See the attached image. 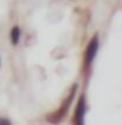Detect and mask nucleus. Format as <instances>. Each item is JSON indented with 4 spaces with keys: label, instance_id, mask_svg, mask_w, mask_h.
Listing matches in <instances>:
<instances>
[{
    "label": "nucleus",
    "instance_id": "obj_1",
    "mask_svg": "<svg viewBox=\"0 0 122 125\" xmlns=\"http://www.w3.org/2000/svg\"><path fill=\"white\" fill-rule=\"evenodd\" d=\"M75 91H76V84L73 87V90L72 93L69 94V96L67 97V99L62 103V105L60 106V109L58 110V111H55L54 114L49 115L48 117H47V119H48V122H50V123H58V122H60L65 116H66L67 111H68V109H69V106H71V103H72L73 98H74V95H75Z\"/></svg>",
    "mask_w": 122,
    "mask_h": 125
},
{
    "label": "nucleus",
    "instance_id": "obj_2",
    "mask_svg": "<svg viewBox=\"0 0 122 125\" xmlns=\"http://www.w3.org/2000/svg\"><path fill=\"white\" fill-rule=\"evenodd\" d=\"M98 50H99V39H98V35H94V38L90 40L87 50H86V64L87 65H89L93 62Z\"/></svg>",
    "mask_w": 122,
    "mask_h": 125
},
{
    "label": "nucleus",
    "instance_id": "obj_3",
    "mask_svg": "<svg viewBox=\"0 0 122 125\" xmlns=\"http://www.w3.org/2000/svg\"><path fill=\"white\" fill-rule=\"evenodd\" d=\"M85 112H86V103H85V97L81 96L80 101L78 103L76 110H75V124L82 125L85 122Z\"/></svg>",
    "mask_w": 122,
    "mask_h": 125
},
{
    "label": "nucleus",
    "instance_id": "obj_4",
    "mask_svg": "<svg viewBox=\"0 0 122 125\" xmlns=\"http://www.w3.org/2000/svg\"><path fill=\"white\" fill-rule=\"evenodd\" d=\"M11 39H12V43L13 44H17L19 42V39H20V29L19 27H13L11 33Z\"/></svg>",
    "mask_w": 122,
    "mask_h": 125
},
{
    "label": "nucleus",
    "instance_id": "obj_5",
    "mask_svg": "<svg viewBox=\"0 0 122 125\" xmlns=\"http://www.w3.org/2000/svg\"><path fill=\"white\" fill-rule=\"evenodd\" d=\"M11 122L8 119H4V118H0V125H10Z\"/></svg>",
    "mask_w": 122,
    "mask_h": 125
}]
</instances>
